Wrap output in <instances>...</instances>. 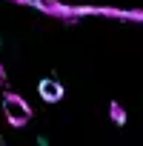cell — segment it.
Returning a JSON list of instances; mask_svg holds the SVG:
<instances>
[{
    "label": "cell",
    "instance_id": "cell-1",
    "mask_svg": "<svg viewBox=\"0 0 143 146\" xmlns=\"http://www.w3.org/2000/svg\"><path fill=\"white\" fill-rule=\"evenodd\" d=\"M3 117H6V123L9 126H26L29 120H32V106L23 100V98H17L15 92H9V95H3Z\"/></svg>",
    "mask_w": 143,
    "mask_h": 146
},
{
    "label": "cell",
    "instance_id": "cell-3",
    "mask_svg": "<svg viewBox=\"0 0 143 146\" xmlns=\"http://www.w3.org/2000/svg\"><path fill=\"white\" fill-rule=\"evenodd\" d=\"M109 117H112V123H115V126H126V123H129V115H126V109H123L117 100H112V103H109Z\"/></svg>",
    "mask_w": 143,
    "mask_h": 146
},
{
    "label": "cell",
    "instance_id": "cell-4",
    "mask_svg": "<svg viewBox=\"0 0 143 146\" xmlns=\"http://www.w3.org/2000/svg\"><path fill=\"white\" fill-rule=\"evenodd\" d=\"M0 83H6V69L0 66Z\"/></svg>",
    "mask_w": 143,
    "mask_h": 146
},
{
    "label": "cell",
    "instance_id": "cell-2",
    "mask_svg": "<svg viewBox=\"0 0 143 146\" xmlns=\"http://www.w3.org/2000/svg\"><path fill=\"white\" fill-rule=\"evenodd\" d=\"M37 95H40L46 103H60V100H63V86H60L57 80H52V78H43V80L37 83Z\"/></svg>",
    "mask_w": 143,
    "mask_h": 146
}]
</instances>
